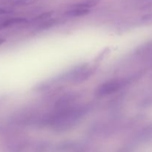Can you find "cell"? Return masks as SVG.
Segmentation results:
<instances>
[{"instance_id": "5b68a950", "label": "cell", "mask_w": 152, "mask_h": 152, "mask_svg": "<svg viewBox=\"0 0 152 152\" xmlns=\"http://www.w3.org/2000/svg\"><path fill=\"white\" fill-rule=\"evenodd\" d=\"M37 0H17L15 4L19 6H26L35 3Z\"/></svg>"}, {"instance_id": "8992f818", "label": "cell", "mask_w": 152, "mask_h": 152, "mask_svg": "<svg viewBox=\"0 0 152 152\" xmlns=\"http://www.w3.org/2000/svg\"><path fill=\"white\" fill-rule=\"evenodd\" d=\"M142 21L145 23H150L152 22V13H148L142 16Z\"/></svg>"}, {"instance_id": "52a82bcc", "label": "cell", "mask_w": 152, "mask_h": 152, "mask_svg": "<svg viewBox=\"0 0 152 152\" xmlns=\"http://www.w3.org/2000/svg\"><path fill=\"white\" fill-rule=\"evenodd\" d=\"M4 42H5V39H4L3 38H1V37H0V45H2Z\"/></svg>"}, {"instance_id": "3957f363", "label": "cell", "mask_w": 152, "mask_h": 152, "mask_svg": "<svg viewBox=\"0 0 152 152\" xmlns=\"http://www.w3.org/2000/svg\"><path fill=\"white\" fill-rule=\"evenodd\" d=\"M90 13V9H83L72 7V9L68 10L65 13V15L71 17H79V16H86Z\"/></svg>"}, {"instance_id": "7a4b0ae2", "label": "cell", "mask_w": 152, "mask_h": 152, "mask_svg": "<svg viewBox=\"0 0 152 152\" xmlns=\"http://www.w3.org/2000/svg\"><path fill=\"white\" fill-rule=\"evenodd\" d=\"M27 22V19L25 18L16 17V18H10V19H3L0 20V31L4 30L5 28H10V27L15 26V25H22V24Z\"/></svg>"}, {"instance_id": "277c9868", "label": "cell", "mask_w": 152, "mask_h": 152, "mask_svg": "<svg viewBox=\"0 0 152 152\" xmlns=\"http://www.w3.org/2000/svg\"><path fill=\"white\" fill-rule=\"evenodd\" d=\"M98 3L97 0H87V1H83V2L77 3L73 5L72 7H77V8H83V9H90L91 7H94Z\"/></svg>"}, {"instance_id": "6da1fadb", "label": "cell", "mask_w": 152, "mask_h": 152, "mask_svg": "<svg viewBox=\"0 0 152 152\" xmlns=\"http://www.w3.org/2000/svg\"><path fill=\"white\" fill-rule=\"evenodd\" d=\"M130 80L128 79H117L106 82L101 85L97 89L96 94L99 96H105L114 94L123 87L126 86Z\"/></svg>"}]
</instances>
